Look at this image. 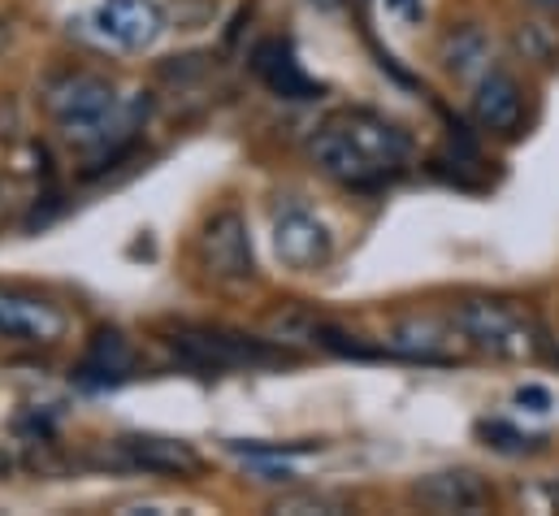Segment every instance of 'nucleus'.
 Returning <instances> with one entry per match:
<instances>
[{
    "label": "nucleus",
    "instance_id": "423d86ee",
    "mask_svg": "<svg viewBox=\"0 0 559 516\" xmlns=\"http://www.w3.org/2000/svg\"><path fill=\"white\" fill-rule=\"evenodd\" d=\"M308 152H312V165L325 174V178H334L338 187H352V191H378V187H386L391 178L343 134V130L334 127V122H325V127L312 134V143H308Z\"/></svg>",
    "mask_w": 559,
    "mask_h": 516
},
{
    "label": "nucleus",
    "instance_id": "1a4fd4ad",
    "mask_svg": "<svg viewBox=\"0 0 559 516\" xmlns=\"http://www.w3.org/2000/svg\"><path fill=\"white\" fill-rule=\"evenodd\" d=\"M274 253L286 269H321L330 253H334V239L325 231L321 218H312L308 209H282L278 222H274Z\"/></svg>",
    "mask_w": 559,
    "mask_h": 516
},
{
    "label": "nucleus",
    "instance_id": "f8f14e48",
    "mask_svg": "<svg viewBox=\"0 0 559 516\" xmlns=\"http://www.w3.org/2000/svg\"><path fill=\"white\" fill-rule=\"evenodd\" d=\"M252 70H257V79H261L274 96H282V101H317V96H321V83L308 79V74L299 70L290 44H282V39L257 44V52H252Z\"/></svg>",
    "mask_w": 559,
    "mask_h": 516
},
{
    "label": "nucleus",
    "instance_id": "6e6552de",
    "mask_svg": "<svg viewBox=\"0 0 559 516\" xmlns=\"http://www.w3.org/2000/svg\"><path fill=\"white\" fill-rule=\"evenodd\" d=\"M70 317L61 313V304L31 295V291H4L0 286V339H17V343H57L66 335Z\"/></svg>",
    "mask_w": 559,
    "mask_h": 516
},
{
    "label": "nucleus",
    "instance_id": "b1692460",
    "mask_svg": "<svg viewBox=\"0 0 559 516\" xmlns=\"http://www.w3.org/2000/svg\"><path fill=\"white\" fill-rule=\"evenodd\" d=\"M4 44H9V22H0V52H4Z\"/></svg>",
    "mask_w": 559,
    "mask_h": 516
},
{
    "label": "nucleus",
    "instance_id": "7ed1b4c3",
    "mask_svg": "<svg viewBox=\"0 0 559 516\" xmlns=\"http://www.w3.org/2000/svg\"><path fill=\"white\" fill-rule=\"evenodd\" d=\"M118 96H122V92H118L105 74H96V70H66V74H57V79L48 83L44 105H48L52 122L61 130V139L74 143L96 118H105V114L118 105Z\"/></svg>",
    "mask_w": 559,
    "mask_h": 516
},
{
    "label": "nucleus",
    "instance_id": "393cba45",
    "mask_svg": "<svg viewBox=\"0 0 559 516\" xmlns=\"http://www.w3.org/2000/svg\"><path fill=\"white\" fill-rule=\"evenodd\" d=\"M0 218H4V187H0Z\"/></svg>",
    "mask_w": 559,
    "mask_h": 516
},
{
    "label": "nucleus",
    "instance_id": "ddd939ff",
    "mask_svg": "<svg viewBox=\"0 0 559 516\" xmlns=\"http://www.w3.org/2000/svg\"><path fill=\"white\" fill-rule=\"evenodd\" d=\"M386 356L395 361H408V365H455V352H451V335L429 321V317H413V321H400L391 335H386Z\"/></svg>",
    "mask_w": 559,
    "mask_h": 516
},
{
    "label": "nucleus",
    "instance_id": "a211bd4d",
    "mask_svg": "<svg viewBox=\"0 0 559 516\" xmlns=\"http://www.w3.org/2000/svg\"><path fill=\"white\" fill-rule=\"evenodd\" d=\"M477 434L486 438V447H495V452H508V456H525V452H538L547 438H530V434H521L516 425H508V421H477Z\"/></svg>",
    "mask_w": 559,
    "mask_h": 516
},
{
    "label": "nucleus",
    "instance_id": "0eeeda50",
    "mask_svg": "<svg viewBox=\"0 0 559 516\" xmlns=\"http://www.w3.org/2000/svg\"><path fill=\"white\" fill-rule=\"evenodd\" d=\"M92 22L100 39L118 44L122 52H143L165 35V9L156 0H100Z\"/></svg>",
    "mask_w": 559,
    "mask_h": 516
},
{
    "label": "nucleus",
    "instance_id": "4468645a",
    "mask_svg": "<svg viewBox=\"0 0 559 516\" xmlns=\"http://www.w3.org/2000/svg\"><path fill=\"white\" fill-rule=\"evenodd\" d=\"M118 456L122 465L143 469V473H195L200 456L178 443V438H156V434H127L118 438Z\"/></svg>",
    "mask_w": 559,
    "mask_h": 516
},
{
    "label": "nucleus",
    "instance_id": "f03ea898",
    "mask_svg": "<svg viewBox=\"0 0 559 516\" xmlns=\"http://www.w3.org/2000/svg\"><path fill=\"white\" fill-rule=\"evenodd\" d=\"M169 348L195 365V370H265V365H286V348L274 339H248L230 330H204V326H182L169 335Z\"/></svg>",
    "mask_w": 559,
    "mask_h": 516
},
{
    "label": "nucleus",
    "instance_id": "20e7f679",
    "mask_svg": "<svg viewBox=\"0 0 559 516\" xmlns=\"http://www.w3.org/2000/svg\"><path fill=\"white\" fill-rule=\"evenodd\" d=\"M195 257L200 269L213 278V282H248L257 273V260H252V235H248V222L239 209H222L204 222L200 231V244H195Z\"/></svg>",
    "mask_w": 559,
    "mask_h": 516
},
{
    "label": "nucleus",
    "instance_id": "dca6fc26",
    "mask_svg": "<svg viewBox=\"0 0 559 516\" xmlns=\"http://www.w3.org/2000/svg\"><path fill=\"white\" fill-rule=\"evenodd\" d=\"M438 52H442L447 74H455V79H464V83H477L481 74H490V39H486V31L473 26V22L447 31Z\"/></svg>",
    "mask_w": 559,
    "mask_h": 516
},
{
    "label": "nucleus",
    "instance_id": "6ab92c4d",
    "mask_svg": "<svg viewBox=\"0 0 559 516\" xmlns=\"http://www.w3.org/2000/svg\"><path fill=\"white\" fill-rule=\"evenodd\" d=\"M230 452L248 456V460H282V456H304L317 452V443H226Z\"/></svg>",
    "mask_w": 559,
    "mask_h": 516
},
{
    "label": "nucleus",
    "instance_id": "f257e3e1",
    "mask_svg": "<svg viewBox=\"0 0 559 516\" xmlns=\"http://www.w3.org/2000/svg\"><path fill=\"white\" fill-rule=\"evenodd\" d=\"M451 330H455L468 348L490 352V356H499V361L534 356L538 343H543L538 321H534L516 300H490V295L460 300L455 313H451Z\"/></svg>",
    "mask_w": 559,
    "mask_h": 516
},
{
    "label": "nucleus",
    "instance_id": "5701e85b",
    "mask_svg": "<svg viewBox=\"0 0 559 516\" xmlns=\"http://www.w3.org/2000/svg\"><path fill=\"white\" fill-rule=\"evenodd\" d=\"M530 4H538V9H547V13H559V0H530Z\"/></svg>",
    "mask_w": 559,
    "mask_h": 516
},
{
    "label": "nucleus",
    "instance_id": "9d476101",
    "mask_svg": "<svg viewBox=\"0 0 559 516\" xmlns=\"http://www.w3.org/2000/svg\"><path fill=\"white\" fill-rule=\"evenodd\" d=\"M525 118V92L512 74L490 70L473 83V122L486 134H516Z\"/></svg>",
    "mask_w": 559,
    "mask_h": 516
},
{
    "label": "nucleus",
    "instance_id": "f3484780",
    "mask_svg": "<svg viewBox=\"0 0 559 516\" xmlns=\"http://www.w3.org/2000/svg\"><path fill=\"white\" fill-rule=\"evenodd\" d=\"M317 330H321V321L304 308H286V313L270 317V339L278 348H317Z\"/></svg>",
    "mask_w": 559,
    "mask_h": 516
},
{
    "label": "nucleus",
    "instance_id": "39448f33",
    "mask_svg": "<svg viewBox=\"0 0 559 516\" xmlns=\"http://www.w3.org/2000/svg\"><path fill=\"white\" fill-rule=\"evenodd\" d=\"M330 122L343 130L386 178H395L408 165V156H413V139L395 127V122H386L382 114H373V109H343Z\"/></svg>",
    "mask_w": 559,
    "mask_h": 516
},
{
    "label": "nucleus",
    "instance_id": "9b49d317",
    "mask_svg": "<svg viewBox=\"0 0 559 516\" xmlns=\"http://www.w3.org/2000/svg\"><path fill=\"white\" fill-rule=\"evenodd\" d=\"M413 504L429 513H481L490 504V486L468 469H442L413 482Z\"/></svg>",
    "mask_w": 559,
    "mask_h": 516
},
{
    "label": "nucleus",
    "instance_id": "aec40b11",
    "mask_svg": "<svg viewBox=\"0 0 559 516\" xmlns=\"http://www.w3.org/2000/svg\"><path fill=\"white\" fill-rule=\"evenodd\" d=\"M278 513H343V500H330V495H286V500H278Z\"/></svg>",
    "mask_w": 559,
    "mask_h": 516
},
{
    "label": "nucleus",
    "instance_id": "412c9836",
    "mask_svg": "<svg viewBox=\"0 0 559 516\" xmlns=\"http://www.w3.org/2000/svg\"><path fill=\"white\" fill-rule=\"evenodd\" d=\"M386 13L400 17L404 26H420L425 22V0H386Z\"/></svg>",
    "mask_w": 559,
    "mask_h": 516
},
{
    "label": "nucleus",
    "instance_id": "2eb2a0df",
    "mask_svg": "<svg viewBox=\"0 0 559 516\" xmlns=\"http://www.w3.org/2000/svg\"><path fill=\"white\" fill-rule=\"evenodd\" d=\"M135 370V348L118 335V330H96L92 348L79 365V383L83 387H114Z\"/></svg>",
    "mask_w": 559,
    "mask_h": 516
},
{
    "label": "nucleus",
    "instance_id": "4be33fe9",
    "mask_svg": "<svg viewBox=\"0 0 559 516\" xmlns=\"http://www.w3.org/2000/svg\"><path fill=\"white\" fill-rule=\"evenodd\" d=\"M516 403L530 408V412H551V390L547 387H521L516 390Z\"/></svg>",
    "mask_w": 559,
    "mask_h": 516
}]
</instances>
